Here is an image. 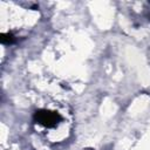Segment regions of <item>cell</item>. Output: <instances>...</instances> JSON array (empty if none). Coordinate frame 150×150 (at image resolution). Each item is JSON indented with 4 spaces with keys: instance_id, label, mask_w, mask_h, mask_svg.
Instances as JSON below:
<instances>
[{
    "instance_id": "6da1fadb",
    "label": "cell",
    "mask_w": 150,
    "mask_h": 150,
    "mask_svg": "<svg viewBox=\"0 0 150 150\" xmlns=\"http://www.w3.org/2000/svg\"><path fill=\"white\" fill-rule=\"evenodd\" d=\"M34 121L46 128H54L60 121H62V116L57 111H52L47 109H39L34 112Z\"/></svg>"
},
{
    "instance_id": "7a4b0ae2",
    "label": "cell",
    "mask_w": 150,
    "mask_h": 150,
    "mask_svg": "<svg viewBox=\"0 0 150 150\" xmlns=\"http://www.w3.org/2000/svg\"><path fill=\"white\" fill-rule=\"evenodd\" d=\"M0 41H1V43H4V45H12V43L15 42V38H14L13 33H11V32H8V33H2V34L0 35Z\"/></svg>"
}]
</instances>
